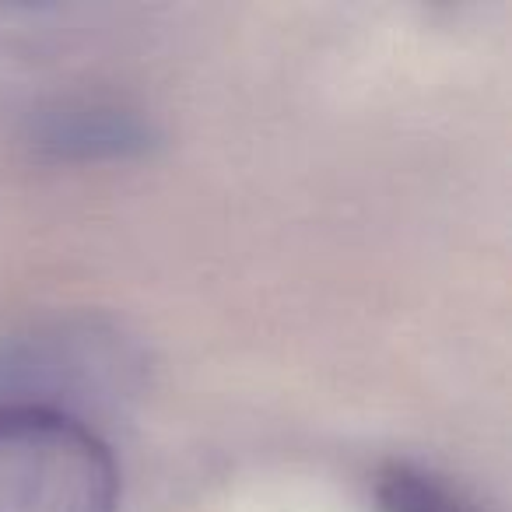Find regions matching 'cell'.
<instances>
[{
	"label": "cell",
	"mask_w": 512,
	"mask_h": 512,
	"mask_svg": "<svg viewBox=\"0 0 512 512\" xmlns=\"http://www.w3.org/2000/svg\"><path fill=\"white\" fill-rule=\"evenodd\" d=\"M120 470L85 418L0 400V512H116Z\"/></svg>",
	"instance_id": "obj_1"
},
{
	"label": "cell",
	"mask_w": 512,
	"mask_h": 512,
	"mask_svg": "<svg viewBox=\"0 0 512 512\" xmlns=\"http://www.w3.org/2000/svg\"><path fill=\"white\" fill-rule=\"evenodd\" d=\"M141 372L123 334L102 323H64L0 351V400L36 404L81 418L78 407L127 397Z\"/></svg>",
	"instance_id": "obj_2"
},
{
	"label": "cell",
	"mask_w": 512,
	"mask_h": 512,
	"mask_svg": "<svg viewBox=\"0 0 512 512\" xmlns=\"http://www.w3.org/2000/svg\"><path fill=\"white\" fill-rule=\"evenodd\" d=\"M29 144L50 162H127L155 148V127L113 102H60L32 116Z\"/></svg>",
	"instance_id": "obj_3"
},
{
	"label": "cell",
	"mask_w": 512,
	"mask_h": 512,
	"mask_svg": "<svg viewBox=\"0 0 512 512\" xmlns=\"http://www.w3.org/2000/svg\"><path fill=\"white\" fill-rule=\"evenodd\" d=\"M372 491H376L379 512H484L446 474L407 460H390L386 467H379Z\"/></svg>",
	"instance_id": "obj_4"
}]
</instances>
